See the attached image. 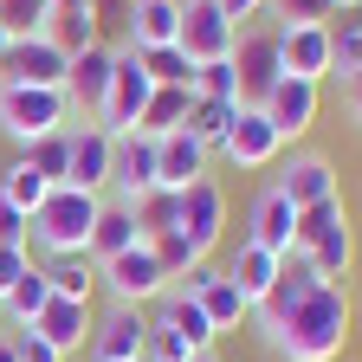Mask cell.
I'll return each mask as SVG.
<instances>
[{
  "mask_svg": "<svg viewBox=\"0 0 362 362\" xmlns=\"http://www.w3.org/2000/svg\"><path fill=\"white\" fill-rule=\"evenodd\" d=\"M272 349L285 362H337L343 343H349V291L343 285H317L304 291L279 324H265Z\"/></svg>",
  "mask_w": 362,
  "mask_h": 362,
  "instance_id": "cell-1",
  "label": "cell"
},
{
  "mask_svg": "<svg viewBox=\"0 0 362 362\" xmlns=\"http://www.w3.org/2000/svg\"><path fill=\"white\" fill-rule=\"evenodd\" d=\"M104 194H84V188H52L33 207V246H45L52 259L65 252H90V226H98Z\"/></svg>",
  "mask_w": 362,
  "mask_h": 362,
  "instance_id": "cell-2",
  "label": "cell"
},
{
  "mask_svg": "<svg viewBox=\"0 0 362 362\" xmlns=\"http://www.w3.org/2000/svg\"><path fill=\"white\" fill-rule=\"evenodd\" d=\"M0 129L33 149L39 136L71 129V98H65V90H39V84H7V90H0Z\"/></svg>",
  "mask_w": 362,
  "mask_h": 362,
  "instance_id": "cell-3",
  "label": "cell"
},
{
  "mask_svg": "<svg viewBox=\"0 0 362 362\" xmlns=\"http://www.w3.org/2000/svg\"><path fill=\"white\" fill-rule=\"evenodd\" d=\"M98 285L110 291V304H129V310H143V304L168 298V272L156 265L149 240H136L129 252H117V259H104V265H98Z\"/></svg>",
  "mask_w": 362,
  "mask_h": 362,
  "instance_id": "cell-4",
  "label": "cell"
},
{
  "mask_svg": "<svg viewBox=\"0 0 362 362\" xmlns=\"http://www.w3.org/2000/svg\"><path fill=\"white\" fill-rule=\"evenodd\" d=\"M149 90H156V78L143 71L136 45H117V71H110V90H104V104H98V129H110V136H129L136 123H143Z\"/></svg>",
  "mask_w": 362,
  "mask_h": 362,
  "instance_id": "cell-5",
  "label": "cell"
},
{
  "mask_svg": "<svg viewBox=\"0 0 362 362\" xmlns=\"http://www.w3.org/2000/svg\"><path fill=\"white\" fill-rule=\"evenodd\" d=\"M233 78H240V104L259 110L265 90L285 78V52H279V33H259V26H240L233 39Z\"/></svg>",
  "mask_w": 362,
  "mask_h": 362,
  "instance_id": "cell-6",
  "label": "cell"
},
{
  "mask_svg": "<svg viewBox=\"0 0 362 362\" xmlns=\"http://www.w3.org/2000/svg\"><path fill=\"white\" fill-rule=\"evenodd\" d=\"M233 39L240 26L220 13V0H181V52H188L194 65H214V59H233Z\"/></svg>",
  "mask_w": 362,
  "mask_h": 362,
  "instance_id": "cell-7",
  "label": "cell"
},
{
  "mask_svg": "<svg viewBox=\"0 0 362 362\" xmlns=\"http://www.w3.org/2000/svg\"><path fill=\"white\" fill-rule=\"evenodd\" d=\"M65 71H71V59H65L45 33H39V39H13V45H7V59H0V90H7V84L65 90Z\"/></svg>",
  "mask_w": 362,
  "mask_h": 362,
  "instance_id": "cell-8",
  "label": "cell"
},
{
  "mask_svg": "<svg viewBox=\"0 0 362 362\" xmlns=\"http://www.w3.org/2000/svg\"><path fill=\"white\" fill-rule=\"evenodd\" d=\"M143 343H149V317L129 310V304H110L98 324H90L84 356L90 362H143Z\"/></svg>",
  "mask_w": 362,
  "mask_h": 362,
  "instance_id": "cell-9",
  "label": "cell"
},
{
  "mask_svg": "<svg viewBox=\"0 0 362 362\" xmlns=\"http://www.w3.org/2000/svg\"><path fill=\"white\" fill-rule=\"evenodd\" d=\"M175 226H181V233H188V246L207 259V252L220 246V233H226V194H220V181H194V188H181Z\"/></svg>",
  "mask_w": 362,
  "mask_h": 362,
  "instance_id": "cell-10",
  "label": "cell"
},
{
  "mask_svg": "<svg viewBox=\"0 0 362 362\" xmlns=\"http://www.w3.org/2000/svg\"><path fill=\"white\" fill-rule=\"evenodd\" d=\"M207 143L201 136H188V129H168V136H156V188H168V194H181V188H194V181H207Z\"/></svg>",
  "mask_w": 362,
  "mask_h": 362,
  "instance_id": "cell-11",
  "label": "cell"
},
{
  "mask_svg": "<svg viewBox=\"0 0 362 362\" xmlns=\"http://www.w3.org/2000/svg\"><path fill=\"white\" fill-rule=\"evenodd\" d=\"M317 90H324V84H304V78H279V84L265 90L259 117H265V123H272V129H279L285 143H291V136H304V129L317 123V104H324Z\"/></svg>",
  "mask_w": 362,
  "mask_h": 362,
  "instance_id": "cell-12",
  "label": "cell"
},
{
  "mask_svg": "<svg viewBox=\"0 0 362 362\" xmlns=\"http://www.w3.org/2000/svg\"><path fill=\"white\" fill-rule=\"evenodd\" d=\"M110 162H117V136L110 129H98V123L71 129V175H65V188L104 194L110 188Z\"/></svg>",
  "mask_w": 362,
  "mask_h": 362,
  "instance_id": "cell-13",
  "label": "cell"
},
{
  "mask_svg": "<svg viewBox=\"0 0 362 362\" xmlns=\"http://www.w3.org/2000/svg\"><path fill=\"white\" fill-rule=\"evenodd\" d=\"M90 324H98V317H90V304H84V298H59V291H52V298H45V310L33 317L26 330H33V337H45L59 356H71V349H84V343H90Z\"/></svg>",
  "mask_w": 362,
  "mask_h": 362,
  "instance_id": "cell-14",
  "label": "cell"
},
{
  "mask_svg": "<svg viewBox=\"0 0 362 362\" xmlns=\"http://www.w3.org/2000/svg\"><path fill=\"white\" fill-rule=\"evenodd\" d=\"M110 188H117V201L129 207V201H143L149 188H156V136H143V129H129V136H117V162H110Z\"/></svg>",
  "mask_w": 362,
  "mask_h": 362,
  "instance_id": "cell-15",
  "label": "cell"
},
{
  "mask_svg": "<svg viewBox=\"0 0 362 362\" xmlns=\"http://www.w3.org/2000/svg\"><path fill=\"white\" fill-rule=\"evenodd\" d=\"M279 149H285V136L272 129V123H265L259 110H246V104H240V117H233V129H226L220 156L233 162V168H265V162L279 156Z\"/></svg>",
  "mask_w": 362,
  "mask_h": 362,
  "instance_id": "cell-16",
  "label": "cell"
},
{
  "mask_svg": "<svg viewBox=\"0 0 362 362\" xmlns=\"http://www.w3.org/2000/svg\"><path fill=\"white\" fill-rule=\"evenodd\" d=\"M279 52H285V78L324 84L330 78V26H279Z\"/></svg>",
  "mask_w": 362,
  "mask_h": 362,
  "instance_id": "cell-17",
  "label": "cell"
},
{
  "mask_svg": "<svg viewBox=\"0 0 362 362\" xmlns=\"http://www.w3.org/2000/svg\"><path fill=\"white\" fill-rule=\"evenodd\" d=\"M110 71H117V45H84V52L71 59V71H65V98L71 104H84L90 117H98V104H104V90H110Z\"/></svg>",
  "mask_w": 362,
  "mask_h": 362,
  "instance_id": "cell-18",
  "label": "cell"
},
{
  "mask_svg": "<svg viewBox=\"0 0 362 362\" xmlns=\"http://www.w3.org/2000/svg\"><path fill=\"white\" fill-rule=\"evenodd\" d=\"M149 330H168V337H181L194 356H207L214 349V324H207V310L194 304V298H181V291H168V298H156V317H149Z\"/></svg>",
  "mask_w": 362,
  "mask_h": 362,
  "instance_id": "cell-19",
  "label": "cell"
},
{
  "mask_svg": "<svg viewBox=\"0 0 362 362\" xmlns=\"http://www.w3.org/2000/svg\"><path fill=\"white\" fill-rule=\"evenodd\" d=\"M279 194L298 214L317 207V201H337V168H330V156H291V168L279 175Z\"/></svg>",
  "mask_w": 362,
  "mask_h": 362,
  "instance_id": "cell-20",
  "label": "cell"
},
{
  "mask_svg": "<svg viewBox=\"0 0 362 362\" xmlns=\"http://www.w3.org/2000/svg\"><path fill=\"white\" fill-rule=\"evenodd\" d=\"M181 39V0H129V45L156 52Z\"/></svg>",
  "mask_w": 362,
  "mask_h": 362,
  "instance_id": "cell-21",
  "label": "cell"
},
{
  "mask_svg": "<svg viewBox=\"0 0 362 362\" xmlns=\"http://www.w3.org/2000/svg\"><path fill=\"white\" fill-rule=\"evenodd\" d=\"M291 233H298V207H291L279 188H265V194L252 201V233H246V240L285 259V252H291Z\"/></svg>",
  "mask_w": 362,
  "mask_h": 362,
  "instance_id": "cell-22",
  "label": "cell"
},
{
  "mask_svg": "<svg viewBox=\"0 0 362 362\" xmlns=\"http://www.w3.org/2000/svg\"><path fill=\"white\" fill-rule=\"evenodd\" d=\"M279 265H285L279 252H265V246H252V240H240V252H233V259H226V279H233V285H240V298H246V304L259 310V304H265V291H272V285H279Z\"/></svg>",
  "mask_w": 362,
  "mask_h": 362,
  "instance_id": "cell-23",
  "label": "cell"
},
{
  "mask_svg": "<svg viewBox=\"0 0 362 362\" xmlns=\"http://www.w3.org/2000/svg\"><path fill=\"white\" fill-rule=\"evenodd\" d=\"M304 259H310V272H317L324 285H343V279H349V265H356V233H349V214H343V220H330L324 233L304 246Z\"/></svg>",
  "mask_w": 362,
  "mask_h": 362,
  "instance_id": "cell-24",
  "label": "cell"
},
{
  "mask_svg": "<svg viewBox=\"0 0 362 362\" xmlns=\"http://www.w3.org/2000/svg\"><path fill=\"white\" fill-rule=\"evenodd\" d=\"M136 240H143V233H136V214H129L123 201H104V207H98V226H90V265L129 252Z\"/></svg>",
  "mask_w": 362,
  "mask_h": 362,
  "instance_id": "cell-25",
  "label": "cell"
},
{
  "mask_svg": "<svg viewBox=\"0 0 362 362\" xmlns=\"http://www.w3.org/2000/svg\"><path fill=\"white\" fill-rule=\"evenodd\" d=\"M188 104H194V90L188 84H156L149 90V104H143V136H168V129H181L188 123Z\"/></svg>",
  "mask_w": 362,
  "mask_h": 362,
  "instance_id": "cell-26",
  "label": "cell"
},
{
  "mask_svg": "<svg viewBox=\"0 0 362 362\" xmlns=\"http://www.w3.org/2000/svg\"><path fill=\"white\" fill-rule=\"evenodd\" d=\"M194 304L207 310V324H214L220 337H226V330H240V324H252V304L240 298V285L226 279V272H220V279H214V285H207V291H201Z\"/></svg>",
  "mask_w": 362,
  "mask_h": 362,
  "instance_id": "cell-27",
  "label": "cell"
},
{
  "mask_svg": "<svg viewBox=\"0 0 362 362\" xmlns=\"http://www.w3.org/2000/svg\"><path fill=\"white\" fill-rule=\"evenodd\" d=\"M45 39H52L65 59H78L84 45H98V13H90V7H52V20H45Z\"/></svg>",
  "mask_w": 362,
  "mask_h": 362,
  "instance_id": "cell-28",
  "label": "cell"
},
{
  "mask_svg": "<svg viewBox=\"0 0 362 362\" xmlns=\"http://www.w3.org/2000/svg\"><path fill=\"white\" fill-rule=\"evenodd\" d=\"M45 298H52V279H45V265H33V272H26V279H20V285H13L7 298H0V317H7V324H13V330H26V324H33V317L45 310Z\"/></svg>",
  "mask_w": 362,
  "mask_h": 362,
  "instance_id": "cell-29",
  "label": "cell"
},
{
  "mask_svg": "<svg viewBox=\"0 0 362 362\" xmlns=\"http://www.w3.org/2000/svg\"><path fill=\"white\" fill-rule=\"evenodd\" d=\"M233 117H240V104H226V98H194V104H188V123H181V129L201 136L207 149H220V143H226V129H233Z\"/></svg>",
  "mask_w": 362,
  "mask_h": 362,
  "instance_id": "cell-30",
  "label": "cell"
},
{
  "mask_svg": "<svg viewBox=\"0 0 362 362\" xmlns=\"http://www.w3.org/2000/svg\"><path fill=\"white\" fill-rule=\"evenodd\" d=\"M45 279H52L59 298H84L90 304V291H98V265H90V252H65V259L45 265Z\"/></svg>",
  "mask_w": 362,
  "mask_h": 362,
  "instance_id": "cell-31",
  "label": "cell"
},
{
  "mask_svg": "<svg viewBox=\"0 0 362 362\" xmlns=\"http://www.w3.org/2000/svg\"><path fill=\"white\" fill-rule=\"evenodd\" d=\"M330 78H362V20L343 13V26H330Z\"/></svg>",
  "mask_w": 362,
  "mask_h": 362,
  "instance_id": "cell-32",
  "label": "cell"
},
{
  "mask_svg": "<svg viewBox=\"0 0 362 362\" xmlns=\"http://www.w3.org/2000/svg\"><path fill=\"white\" fill-rule=\"evenodd\" d=\"M26 162L52 181V188H65V175H71V129H52V136H39V143L26 149Z\"/></svg>",
  "mask_w": 362,
  "mask_h": 362,
  "instance_id": "cell-33",
  "label": "cell"
},
{
  "mask_svg": "<svg viewBox=\"0 0 362 362\" xmlns=\"http://www.w3.org/2000/svg\"><path fill=\"white\" fill-rule=\"evenodd\" d=\"M0 194H7V201H13L20 214H33V207H39L45 194H52V181H45V175H39V168H33L26 156H20V162H13L7 175H0Z\"/></svg>",
  "mask_w": 362,
  "mask_h": 362,
  "instance_id": "cell-34",
  "label": "cell"
},
{
  "mask_svg": "<svg viewBox=\"0 0 362 362\" xmlns=\"http://www.w3.org/2000/svg\"><path fill=\"white\" fill-rule=\"evenodd\" d=\"M129 214H136V233H143V240H156V233H168V226H175V214H181V194H168V188H149L143 201H129Z\"/></svg>",
  "mask_w": 362,
  "mask_h": 362,
  "instance_id": "cell-35",
  "label": "cell"
},
{
  "mask_svg": "<svg viewBox=\"0 0 362 362\" xmlns=\"http://www.w3.org/2000/svg\"><path fill=\"white\" fill-rule=\"evenodd\" d=\"M45 20H52V0H0V26H7V39H39Z\"/></svg>",
  "mask_w": 362,
  "mask_h": 362,
  "instance_id": "cell-36",
  "label": "cell"
},
{
  "mask_svg": "<svg viewBox=\"0 0 362 362\" xmlns=\"http://www.w3.org/2000/svg\"><path fill=\"white\" fill-rule=\"evenodd\" d=\"M136 59H143V71L156 84H188L194 90V59L181 52V45H156V52H136Z\"/></svg>",
  "mask_w": 362,
  "mask_h": 362,
  "instance_id": "cell-37",
  "label": "cell"
},
{
  "mask_svg": "<svg viewBox=\"0 0 362 362\" xmlns=\"http://www.w3.org/2000/svg\"><path fill=\"white\" fill-rule=\"evenodd\" d=\"M149 252H156V265L168 272V285H175V279H181L188 265H201V252L188 246V233H181V226H168V233H156V240H149Z\"/></svg>",
  "mask_w": 362,
  "mask_h": 362,
  "instance_id": "cell-38",
  "label": "cell"
},
{
  "mask_svg": "<svg viewBox=\"0 0 362 362\" xmlns=\"http://www.w3.org/2000/svg\"><path fill=\"white\" fill-rule=\"evenodd\" d=\"M194 98H226V104H240V78H233V59L194 65Z\"/></svg>",
  "mask_w": 362,
  "mask_h": 362,
  "instance_id": "cell-39",
  "label": "cell"
},
{
  "mask_svg": "<svg viewBox=\"0 0 362 362\" xmlns=\"http://www.w3.org/2000/svg\"><path fill=\"white\" fill-rule=\"evenodd\" d=\"M272 13H279L285 26H330L337 0H272Z\"/></svg>",
  "mask_w": 362,
  "mask_h": 362,
  "instance_id": "cell-40",
  "label": "cell"
},
{
  "mask_svg": "<svg viewBox=\"0 0 362 362\" xmlns=\"http://www.w3.org/2000/svg\"><path fill=\"white\" fill-rule=\"evenodd\" d=\"M0 246H33V214H20L7 194H0Z\"/></svg>",
  "mask_w": 362,
  "mask_h": 362,
  "instance_id": "cell-41",
  "label": "cell"
},
{
  "mask_svg": "<svg viewBox=\"0 0 362 362\" xmlns=\"http://www.w3.org/2000/svg\"><path fill=\"white\" fill-rule=\"evenodd\" d=\"M26 272H33V246H0V298H7Z\"/></svg>",
  "mask_w": 362,
  "mask_h": 362,
  "instance_id": "cell-42",
  "label": "cell"
},
{
  "mask_svg": "<svg viewBox=\"0 0 362 362\" xmlns=\"http://www.w3.org/2000/svg\"><path fill=\"white\" fill-rule=\"evenodd\" d=\"M143 362H194V349L181 343V337H168V330H149V343H143Z\"/></svg>",
  "mask_w": 362,
  "mask_h": 362,
  "instance_id": "cell-43",
  "label": "cell"
},
{
  "mask_svg": "<svg viewBox=\"0 0 362 362\" xmlns=\"http://www.w3.org/2000/svg\"><path fill=\"white\" fill-rule=\"evenodd\" d=\"M13 356H20V362H65L52 343H45V337H33V330H20V337H13Z\"/></svg>",
  "mask_w": 362,
  "mask_h": 362,
  "instance_id": "cell-44",
  "label": "cell"
},
{
  "mask_svg": "<svg viewBox=\"0 0 362 362\" xmlns=\"http://www.w3.org/2000/svg\"><path fill=\"white\" fill-rule=\"evenodd\" d=\"M265 7H272V0H220V13L233 20V26H240V20H259Z\"/></svg>",
  "mask_w": 362,
  "mask_h": 362,
  "instance_id": "cell-45",
  "label": "cell"
},
{
  "mask_svg": "<svg viewBox=\"0 0 362 362\" xmlns=\"http://www.w3.org/2000/svg\"><path fill=\"white\" fill-rule=\"evenodd\" d=\"M349 110H356V123H362V78H349Z\"/></svg>",
  "mask_w": 362,
  "mask_h": 362,
  "instance_id": "cell-46",
  "label": "cell"
},
{
  "mask_svg": "<svg viewBox=\"0 0 362 362\" xmlns=\"http://www.w3.org/2000/svg\"><path fill=\"white\" fill-rule=\"evenodd\" d=\"M0 362H20V356H13V337H0Z\"/></svg>",
  "mask_w": 362,
  "mask_h": 362,
  "instance_id": "cell-47",
  "label": "cell"
},
{
  "mask_svg": "<svg viewBox=\"0 0 362 362\" xmlns=\"http://www.w3.org/2000/svg\"><path fill=\"white\" fill-rule=\"evenodd\" d=\"M7 45H13V39H7V26H0V59H7Z\"/></svg>",
  "mask_w": 362,
  "mask_h": 362,
  "instance_id": "cell-48",
  "label": "cell"
},
{
  "mask_svg": "<svg viewBox=\"0 0 362 362\" xmlns=\"http://www.w3.org/2000/svg\"><path fill=\"white\" fill-rule=\"evenodd\" d=\"M52 7H90V0H52Z\"/></svg>",
  "mask_w": 362,
  "mask_h": 362,
  "instance_id": "cell-49",
  "label": "cell"
},
{
  "mask_svg": "<svg viewBox=\"0 0 362 362\" xmlns=\"http://www.w3.org/2000/svg\"><path fill=\"white\" fill-rule=\"evenodd\" d=\"M337 13H356V0H337Z\"/></svg>",
  "mask_w": 362,
  "mask_h": 362,
  "instance_id": "cell-50",
  "label": "cell"
},
{
  "mask_svg": "<svg viewBox=\"0 0 362 362\" xmlns=\"http://www.w3.org/2000/svg\"><path fill=\"white\" fill-rule=\"evenodd\" d=\"M194 362H220V356H214V349H207V356H194Z\"/></svg>",
  "mask_w": 362,
  "mask_h": 362,
  "instance_id": "cell-51",
  "label": "cell"
},
{
  "mask_svg": "<svg viewBox=\"0 0 362 362\" xmlns=\"http://www.w3.org/2000/svg\"><path fill=\"white\" fill-rule=\"evenodd\" d=\"M356 20H362V0H356Z\"/></svg>",
  "mask_w": 362,
  "mask_h": 362,
  "instance_id": "cell-52",
  "label": "cell"
}]
</instances>
